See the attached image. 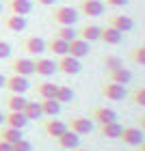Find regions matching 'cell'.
<instances>
[{
  "mask_svg": "<svg viewBox=\"0 0 145 151\" xmlns=\"http://www.w3.org/2000/svg\"><path fill=\"white\" fill-rule=\"evenodd\" d=\"M50 17H52V22L57 24V26H74L76 22H78L80 13L76 11V9H72V6L59 4V6H54V9H52Z\"/></svg>",
  "mask_w": 145,
  "mask_h": 151,
  "instance_id": "cell-1",
  "label": "cell"
},
{
  "mask_svg": "<svg viewBox=\"0 0 145 151\" xmlns=\"http://www.w3.org/2000/svg\"><path fill=\"white\" fill-rule=\"evenodd\" d=\"M4 88L9 93H15V95H24L26 91L30 88V82L26 76H17V73H11L9 78L4 80Z\"/></svg>",
  "mask_w": 145,
  "mask_h": 151,
  "instance_id": "cell-2",
  "label": "cell"
},
{
  "mask_svg": "<svg viewBox=\"0 0 145 151\" xmlns=\"http://www.w3.org/2000/svg\"><path fill=\"white\" fill-rule=\"evenodd\" d=\"M80 69H82L80 58H74L70 54L59 56V60H57V71L65 73V76H76V73H80Z\"/></svg>",
  "mask_w": 145,
  "mask_h": 151,
  "instance_id": "cell-3",
  "label": "cell"
},
{
  "mask_svg": "<svg viewBox=\"0 0 145 151\" xmlns=\"http://www.w3.org/2000/svg\"><path fill=\"white\" fill-rule=\"evenodd\" d=\"M100 93H102V97H104V99L119 101V99H123V97H126V86H123V84H117V82H110V80H106L104 84H102Z\"/></svg>",
  "mask_w": 145,
  "mask_h": 151,
  "instance_id": "cell-4",
  "label": "cell"
},
{
  "mask_svg": "<svg viewBox=\"0 0 145 151\" xmlns=\"http://www.w3.org/2000/svg\"><path fill=\"white\" fill-rule=\"evenodd\" d=\"M67 129L76 132L78 136H82V134H89V132H93V121H91V119H87V116L76 114V116H72V119L67 121Z\"/></svg>",
  "mask_w": 145,
  "mask_h": 151,
  "instance_id": "cell-5",
  "label": "cell"
},
{
  "mask_svg": "<svg viewBox=\"0 0 145 151\" xmlns=\"http://www.w3.org/2000/svg\"><path fill=\"white\" fill-rule=\"evenodd\" d=\"M44 132L50 136V138L57 140L61 134H65V132H67V123H65V121H61V119H57V116H50V119H46V121H44Z\"/></svg>",
  "mask_w": 145,
  "mask_h": 151,
  "instance_id": "cell-6",
  "label": "cell"
},
{
  "mask_svg": "<svg viewBox=\"0 0 145 151\" xmlns=\"http://www.w3.org/2000/svg\"><path fill=\"white\" fill-rule=\"evenodd\" d=\"M11 71L13 73H17V76H33L35 73V63H33L30 58H24V56H20V58H13L11 60Z\"/></svg>",
  "mask_w": 145,
  "mask_h": 151,
  "instance_id": "cell-7",
  "label": "cell"
},
{
  "mask_svg": "<svg viewBox=\"0 0 145 151\" xmlns=\"http://www.w3.org/2000/svg\"><path fill=\"white\" fill-rule=\"evenodd\" d=\"M119 140L123 142V145L139 147L145 138H143V132H141L139 127H123V129H121V134H119Z\"/></svg>",
  "mask_w": 145,
  "mask_h": 151,
  "instance_id": "cell-8",
  "label": "cell"
},
{
  "mask_svg": "<svg viewBox=\"0 0 145 151\" xmlns=\"http://www.w3.org/2000/svg\"><path fill=\"white\" fill-rule=\"evenodd\" d=\"M22 50L26 54H33V56H39V54L46 52V39L41 37H26L22 41Z\"/></svg>",
  "mask_w": 145,
  "mask_h": 151,
  "instance_id": "cell-9",
  "label": "cell"
},
{
  "mask_svg": "<svg viewBox=\"0 0 145 151\" xmlns=\"http://www.w3.org/2000/svg\"><path fill=\"white\" fill-rule=\"evenodd\" d=\"M89 50H91L89 41L80 39V37H76V39H72L70 43H67V54H70V56H74V58H82V56H87Z\"/></svg>",
  "mask_w": 145,
  "mask_h": 151,
  "instance_id": "cell-10",
  "label": "cell"
},
{
  "mask_svg": "<svg viewBox=\"0 0 145 151\" xmlns=\"http://www.w3.org/2000/svg\"><path fill=\"white\" fill-rule=\"evenodd\" d=\"M91 121L95 123H113L117 121V112L113 110V108H106V106H95L93 110H91Z\"/></svg>",
  "mask_w": 145,
  "mask_h": 151,
  "instance_id": "cell-11",
  "label": "cell"
},
{
  "mask_svg": "<svg viewBox=\"0 0 145 151\" xmlns=\"http://www.w3.org/2000/svg\"><path fill=\"white\" fill-rule=\"evenodd\" d=\"M108 26L117 28L119 32H128L134 28V19L130 15H123V13H117V15H110L108 17Z\"/></svg>",
  "mask_w": 145,
  "mask_h": 151,
  "instance_id": "cell-12",
  "label": "cell"
},
{
  "mask_svg": "<svg viewBox=\"0 0 145 151\" xmlns=\"http://www.w3.org/2000/svg\"><path fill=\"white\" fill-rule=\"evenodd\" d=\"M33 63H35V73H37V76H44V78L54 76V71H57V60H52V58L41 56V58H37V60H33Z\"/></svg>",
  "mask_w": 145,
  "mask_h": 151,
  "instance_id": "cell-13",
  "label": "cell"
},
{
  "mask_svg": "<svg viewBox=\"0 0 145 151\" xmlns=\"http://www.w3.org/2000/svg\"><path fill=\"white\" fill-rule=\"evenodd\" d=\"M80 11L87 17H100L104 13V2L102 0H82L80 2Z\"/></svg>",
  "mask_w": 145,
  "mask_h": 151,
  "instance_id": "cell-14",
  "label": "cell"
},
{
  "mask_svg": "<svg viewBox=\"0 0 145 151\" xmlns=\"http://www.w3.org/2000/svg\"><path fill=\"white\" fill-rule=\"evenodd\" d=\"M7 9L13 15H28L33 11V0H7Z\"/></svg>",
  "mask_w": 145,
  "mask_h": 151,
  "instance_id": "cell-15",
  "label": "cell"
},
{
  "mask_svg": "<svg viewBox=\"0 0 145 151\" xmlns=\"http://www.w3.org/2000/svg\"><path fill=\"white\" fill-rule=\"evenodd\" d=\"M26 101H28V99H26L24 95L9 93V95L4 97V108H7L9 112H22V110H24V106H26Z\"/></svg>",
  "mask_w": 145,
  "mask_h": 151,
  "instance_id": "cell-16",
  "label": "cell"
},
{
  "mask_svg": "<svg viewBox=\"0 0 145 151\" xmlns=\"http://www.w3.org/2000/svg\"><path fill=\"white\" fill-rule=\"evenodd\" d=\"M2 24H4V28H9L13 32H22V30H26V26H28L24 15H13V13H9V15L2 19Z\"/></svg>",
  "mask_w": 145,
  "mask_h": 151,
  "instance_id": "cell-17",
  "label": "cell"
},
{
  "mask_svg": "<svg viewBox=\"0 0 145 151\" xmlns=\"http://www.w3.org/2000/svg\"><path fill=\"white\" fill-rule=\"evenodd\" d=\"M121 129H123V125H119L117 121H113V123H102V125L98 127V134L102 136V138H110V140H115V138H119Z\"/></svg>",
  "mask_w": 145,
  "mask_h": 151,
  "instance_id": "cell-18",
  "label": "cell"
},
{
  "mask_svg": "<svg viewBox=\"0 0 145 151\" xmlns=\"http://www.w3.org/2000/svg\"><path fill=\"white\" fill-rule=\"evenodd\" d=\"M57 145L61 149H74V147H80V136L72 132V129H67L65 134H61L59 138H57Z\"/></svg>",
  "mask_w": 145,
  "mask_h": 151,
  "instance_id": "cell-19",
  "label": "cell"
},
{
  "mask_svg": "<svg viewBox=\"0 0 145 151\" xmlns=\"http://www.w3.org/2000/svg\"><path fill=\"white\" fill-rule=\"evenodd\" d=\"M123 32H119L117 28H113V26H104V28L100 30V41H104L106 45H117L121 41Z\"/></svg>",
  "mask_w": 145,
  "mask_h": 151,
  "instance_id": "cell-20",
  "label": "cell"
},
{
  "mask_svg": "<svg viewBox=\"0 0 145 151\" xmlns=\"http://www.w3.org/2000/svg\"><path fill=\"white\" fill-rule=\"evenodd\" d=\"M35 93H37V97H39V99H54L57 84H54V82H48V80H41V82H37Z\"/></svg>",
  "mask_w": 145,
  "mask_h": 151,
  "instance_id": "cell-21",
  "label": "cell"
},
{
  "mask_svg": "<svg viewBox=\"0 0 145 151\" xmlns=\"http://www.w3.org/2000/svg\"><path fill=\"white\" fill-rule=\"evenodd\" d=\"M46 50L50 54H54V56H65L67 54V41L59 39V37H52V39L46 41Z\"/></svg>",
  "mask_w": 145,
  "mask_h": 151,
  "instance_id": "cell-22",
  "label": "cell"
},
{
  "mask_svg": "<svg viewBox=\"0 0 145 151\" xmlns=\"http://www.w3.org/2000/svg\"><path fill=\"white\" fill-rule=\"evenodd\" d=\"M4 125L15 127V129H24L28 125V119L24 116V112H7L4 114Z\"/></svg>",
  "mask_w": 145,
  "mask_h": 151,
  "instance_id": "cell-23",
  "label": "cell"
},
{
  "mask_svg": "<svg viewBox=\"0 0 145 151\" xmlns=\"http://www.w3.org/2000/svg\"><path fill=\"white\" fill-rule=\"evenodd\" d=\"M108 80L110 82H117V84H123L126 86L130 80H132V71L126 69V67H119V69H113V71H106Z\"/></svg>",
  "mask_w": 145,
  "mask_h": 151,
  "instance_id": "cell-24",
  "label": "cell"
},
{
  "mask_svg": "<svg viewBox=\"0 0 145 151\" xmlns=\"http://www.w3.org/2000/svg\"><path fill=\"white\" fill-rule=\"evenodd\" d=\"M100 30H102V26H95V24H87V26H82V28L78 30V37L80 39H85V41H100Z\"/></svg>",
  "mask_w": 145,
  "mask_h": 151,
  "instance_id": "cell-25",
  "label": "cell"
},
{
  "mask_svg": "<svg viewBox=\"0 0 145 151\" xmlns=\"http://www.w3.org/2000/svg\"><path fill=\"white\" fill-rule=\"evenodd\" d=\"M24 116L28 121H37V119H41L44 116V112H41V101H26V106H24Z\"/></svg>",
  "mask_w": 145,
  "mask_h": 151,
  "instance_id": "cell-26",
  "label": "cell"
},
{
  "mask_svg": "<svg viewBox=\"0 0 145 151\" xmlns=\"http://www.w3.org/2000/svg\"><path fill=\"white\" fill-rule=\"evenodd\" d=\"M20 138H22V132H20V129L9 127V125H2V127H0V140H2V142L13 145V142H17Z\"/></svg>",
  "mask_w": 145,
  "mask_h": 151,
  "instance_id": "cell-27",
  "label": "cell"
},
{
  "mask_svg": "<svg viewBox=\"0 0 145 151\" xmlns=\"http://www.w3.org/2000/svg\"><path fill=\"white\" fill-rule=\"evenodd\" d=\"M74 88L67 86V84H57V93H54V99L59 101V104H67V101L74 99Z\"/></svg>",
  "mask_w": 145,
  "mask_h": 151,
  "instance_id": "cell-28",
  "label": "cell"
},
{
  "mask_svg": "<svg viewBox=\"0 0 145 151\" xmlns=\"http://www.w3.org/2000/svg\"><path fill=\"white\" fill-rule=\"evenodd\" d=\"M41 101V112H44V116H57L61 112V104L57 99H39Z\"/></svg>",
  "mask_w": 145,
  "mask_h": 151,
  "instance_id": "cell-29",
  "label": "cell"
},
{
  "mask_svg": "<svg viewBox=\"0 0 145 151\" xmlns=\"http://www.w3.org/2000/svg\"><path fill=\"white\" fill-rule=\"evenodd\" d=\"M54 37H59V39H63V41H67V43H70L72 39L78 37V30L72 28V26H59V28L54 30Z\"/></svg>",
  "mask_w": 145,
  "mask_h": 151,
  "instance_id": "cell-30",
  "label": "cell"
},
{
  "mask_svg": "<svg viewBox=\"0 0 145 151\" xmlns=\"http://www.w3.org/2000/svg\"><path fill=\"white\" fill-rule=\"evenodd\" d=\"M130 99H132V104L145 108V86H136V88H132V93H130Z\"/></svg>",
  "mask_w": 145,
  "mask_h": 151,
  "instance_id": "cell-31",
  "label": "cell"
},
{
  "mask_svg": "<svg viewBox=\"0 0 145 151\" xmlns=\"http://www.w3.org/2000/svg\"><path fill=\"white\" fill-rule=\"evenodd\" d=\"M119 67H123V63H121V58H119V56H113V54L104 56V69H106V71L119 69Z\"/></svg>",
  "mask_w": 145,
  "mask_h": 151,
  "instance_id": "cell-32",
  "label": "cell"
},
{
  "mask_svg": "<svg viewBox=\"0 0 145 151\" xmlns=\"http://www.w3.org/2000/svg\"><path fill=\"white\" fill-rule=\"evenodd\" d=\"M130 58H132L136 65H143V67H145V45H136V47H132V52H130Z\"/></svg>",
  "mask_w": 145,
  "mask_h": 151,
  "instance_id": "cell-33",
  "label": "cell"
},
{
  "mask_svg": "<svg viewBox=\"0 0 145 151\" xmlns=\"http://www.w3.org/2000/svg\"><path fill=\"white\" fill-rule=\"evenodd\" d=\"M11 149H13V151H33V145H30L28 140L20 138L17 142H13V145H11Z\"/></svg>",
  "mask_w": 145,
  "mask_h": 151,
  "instance_id": "cell-34",
  "label": "cell"
},
{
  "mask_svg": "<svg viewBox=\"0 0 145 151\" xmlns=\"http://www.w3.org/2000/svg\"><path fill=\"white\" fill-rule=\"evenodd\" d=\"M11 56V43L0 41V58H9Z\"/></svg>",
  "mask_w": 145,
  "mask_h": 151,
  "instance_id": "cell-35",
  "label": "cell"
},
{
  "mask_svg": "<svg viewBox=\"0 0 145 151\" xmlns=\"http://www.w3.org/2000/svg\"><path fill=\"white\" fill-rule=\"evenodd\" d=\"M104 4H110V6H123L128 4V0H102Z\"/></svg>",
  "mask_w": 145,
  "mask_h": 151,
  "instance_id": "cell-36",
  "label": "cell"
},
{
  "mask_svg": "<svg viewBox=\"0 0 145 151\" xmlns=\"http://www.w3.org/2000/svg\"><path fill=\"white\" fill-rule=\"evenodd\" d=\"M37 4H41V6H54L57 4V0H35Z\"/></svg>",
  "mask_w": 145,
  "mask_h": 151,
  "instance_id": "cell-37",
  "label": "cell"
},
{
  "mask_svg": "<svg viewBox=\"0 0 145 151\" xmlns=\"http://www.w3.org/2000/svg\"><path fill=\"white\" fill-rule=\"evenodd\" d=\"M136 123H139V129L145 134V114H139V119H136Z\"/></svg>",
  "mask_w": 145,
  "mask_h": 151,
  "instance_id": "cell-38",
  "label": "cell"
},
{
  "mask_svg": "<svg viewBox=\"0 0 145 151\" xmlns=\"http://www.w3.org/2000/svg\"><path fill=\"white\" fill-rule=\"evenodd\" d=\"M0 151H13V149H11L9 142H2V140H0Z\"/></svg>",
  "mask_w": 145,
  "mask_h": 151,
  "instance_id": "cell-39",
  "label": "cell"
},
{
  "mask_svg": "<svg viewBox=\"0 0 145 151\" xmlns=\"http://www.w3.org/2000/svg\"><path fill=\"white\" fill-rule=\"evenodd\" d=\"M4 80H7V78H4V76H2V73H0V88H2V86H4Z\"/></svg>",
  "mask_w": 145,
  "mask_h": 151,
  "instance_id": "cell-40",
  "label": "cell"
},
{
  "mask_svg": "<svg viewBox=\"0 0 145 151\" xmlns=\"http://www.w3.org/2000/svg\"><path fill=\"white\" fill-rule=\"evenodd\" d=\"M0 125H4V114L0 112Z\"/></svg>",
  "mask_w": 145,
  "mask_h": 151,
  "instance_id": "cell-41",
  "label": "cell"
},
{
  "mask_svg": "<svg viewBox=\"0 0 145 151\" xmlns=\"http://www.w3.org/2000/svg\"><path fill=\"white\" fill-rule=\"evenodd\" d=\"M70 151H87V149H80V147H74V149H70Z\"/></svg>",
  "mask_w": 145,
  "mask_h": 151,
  "instance_id": "cell-42",
  "label": "cell"
},
{
  "mask_svg": "<svg viewBox=\"0 0 145 151\" xmlns=\"http://www.w3.org/2000/svg\"><path fill=\"white\" fill-rule=\"evenodd\" d=\"M139 147H141V149H139V151H145V140H143V142H141V145H139Z\"/></svg>",
  "mask_w": 145,
  "mask_h": 151,
  "instance_id": "cell-43",
  "label": "cell"
},
{
  "mask_svg": "<svg viewBox=\"0 0 145 151\" xmlns=\"http://www.w3.org/2000/svg\"><path fill=\"white\" fill-rule=\"evenodd\" d=\"M0 13H2V2H0Z\"/></svg>",
  "mask_w": 145,
  "mask_h": 151,
  "instance_id": "cell-44",
  "label": "cell"
}]
</instances>
